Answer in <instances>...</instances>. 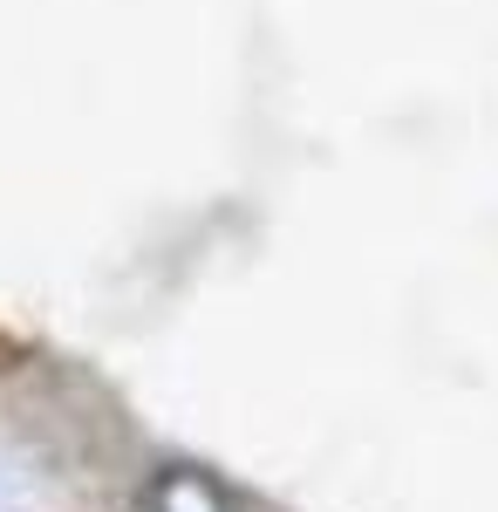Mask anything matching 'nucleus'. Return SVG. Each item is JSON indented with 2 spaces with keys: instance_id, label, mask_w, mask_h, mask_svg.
I'll return each mask as SVG.
<instances>
[{
  "instance_id": "1",
  "label": "nucleus",
  "mask_w": 498,
  "mask_h": 512,
  "mask_svg": "<svg viewBox=\"0 0 498 512\" xmlns=\"http://www.w3.org/2000/svg\"><path fill=\"white\" fill-rule=\"evenodd\" d=\"M137 512H273V506H260L253 492H239L226 472L178 458V465H157V472L144 478Z\"/></svg>"
},
{
  "instance_id": "2",
  "label": "nucleus",
  "mask_w": 498,
  "mask_h": 512,
  "mask_svg": "<svg viewBox=\"0 0 498 512\" xmlns=\"http://www.w3.org/2000/svg\"><path fill=\"white\" fill-rule=\"evenodd\" d=\"M0 369H14V342L7 335H0Z\"/></svg>"
}]
</instances>
